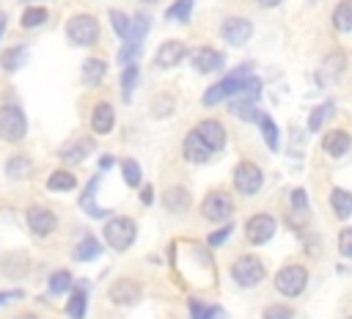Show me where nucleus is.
<instances>
[{"instance_id": "obj_3", "label": "nucleus", "mask_w": 352, "mask_h": 319, "mask_svg": "<svg viewBox=\"0 0 352 319\" xmlns=\"http://www.w3.org/2000/svg\"><path fill=\"white\" fill-rule=\"evenodd\" d=\"M66 38L77 47H94L99 41V19L91 14H74L66 22Z\"/></svg>"}, {"instance_id": "obj_21", "label": "nucleus", "mask_w": 352, "mask_h": 319, "mask_svg": "<svg viewBox=\"0 0 352 319\" xmlns=\"http://www.w3.org/2000/svg\"><path fill=\"white\" fill-rule=\"evenodd\" d=\"M330 209H333V214H336L338 220H346V217L352 214V192L336 187V190L330 192Z\"/></svg>"}, {"instance_id": "obj_5", "label": "nucleus", "mask_w": 352, "mask_h": 319, "mask_svg": "<svg viewBox=\"0 0 352 319\" xmlns=\"http://www.w3.org/2000/svg\"><path fill=\"white\" fill-rule=\"evenodd\" d=\"M264 275H267L264 261H261L258 256H253V253H245V256H239V258L231 264V278H234L239 286H245V289L261 283Z\"/></svg>"}, {"instance_id": "obj_42", "label": "nucleus", "mask_w": 352, "mask_h": 319, "mask_svg": "<svg viewBox=\"0 0 352 319\" xmlns=\"http://www.w3.org/2000/svg\"><path fill=\"white\" fill-rule=\"evenodd\" d=\"M261 319H294V308H289V305H267Z\"/></svg>"}, {"instance_id": "obj_40", "label": "nucleus", "mask_w": 352, "mask_h": 319, "mask_svg": "<svg viewBox=\"0 0 352 319\" xmlns=\"http://www.w3.org/2000/svg\"><path fill=\"white\" fill-rule=\"evenodd\" d=\"M110 22H113V30H116V36L118 38H129V28H132V19L126 16V14H121V11H110Z\"/></svg>"}, {"instance_id": "obj_30", "label": "nucleus", "mask_w": 352, "mask_h": 319, "mask_svg": "<svg viewBox=\"0 0 352 319\" xmlns=\"http://www.w3.org/2000/svg\"><path fill=\"white\" fill-rule=\"evenodd\" d=\"M99 253H102V245H99V239L88 234V236H82V242L74 248V253H72V256H74L77 261H91V258H96Z\"/></svg>"}, {"instance_id": "obj_33", "label": "nucleus", "mask_w": 352, "mask_h": 319, "mask_svg": "<svg viewBox=\"0 0 352 319\" xmlns=\"http://www.w3.org/2000/svg\"><path fill=\"white\" fill-rule=\"evenodd\" d=\"M148 25H151V19H148V14H135L132 16V28H129V38L126 41H135V44H140L143 38H146V33H148Z\"/></svg>"}, {"instance_id": "obj_41", "label": "nucleus", "mask_w": 352, "mask_h": 319, "mask_svg": "<svg viewBox=\"0 0 352 319\" xmlns=\"http://www.w3.org/2000/svg\"><path fill=\"white\" fill-rule=\"evenodd\" d=\"M231 113H234V116H239L242 121H256L261 110H256V107H253V102H248V99H245V102L234 99V102H231Z\"/></svg>"}, {"instance_id": "obj_23", "label": "nucleus", "mask_w": 352, "mask_h": 319, "mask_svg": "<svg viewBox=\"0 0 352 319\" xmlns=\"http://www.w3.org/2000/svg\"><path fill=\"white\" fill-rule=\"evenodd\" d=\"M162 201H165V209L168 212H184L187 206H190V192L184 190V187H168L165 190V195H162Z\"/></svg>"}, {"instance_id": "obj_26", "label": "nucleus", "mask_w": 352, "mask_h": 319, "mask_svg": "<svg viewBox=\"0 0 352 319\" xmlns=\"http://www.w3.org/2000/svg\"><path fill=\"white\" fill-rule=\"evenodd\" d=\"M85 308H88V294L82 286H77V292H72V297L66 302V316L69 319H85Z\"/></svg>"}, {"instance_id": "obj_37", "label": "nucleus", "mask_w": 352, "mask_h": 319, "mask_svg": "<svg viewBox=\"0 0 352 319\" xmlns=\"http://www.w3.org/2000/svg\"><path fill=\"white\" fill-rule=\"evenodd\" d=\"M336 107H333V102H324V104H319V107H314L311 110V118H308V129L311 132H319V126L330 118V113H333Z\"/></svg>"}, {"instance_id": "obj_11", "label": "nucleus", "mask_w": 352, "mask_h": 319, "mask_svg": "<svg viewBox=\"0 0 352 319\" xmlns=\"http://www.w3.org/2000/svg\"><path fill=\"white\" fill-rule=\"evenodd\" d=\"M184 58H187V44L179 41V38H168V41L160 44V50H157V55H154V66H157V69H173V66H179Z\"/></svg>"}, {"instance_id": "obj_14", "label": "nucleus", "mask_w": 352, "mask_h": 319, "mask_svg": "<svg viewBox=\"0 0 352 319\" xmlns=\"http://www.w3.org/2000/svg\"><path fill=\"white\" fill-rule=\"evenodd\" d=\"M25 217H28V228H30L36 236H47V234H52V231L58 228V217H55V212L47 209V206H30Z\"/></svg>"}, {"instance_id": "obj_19", "label": "nucleus", "mask_w": 352, "mask_h": 319, "mask_svg": "<svg viewBox=\"0 0 352 319\" xmlns=\"http://www.w3.org/2000/svg\"><path fill=\"white\" fill-rule=\"evenodd\" d=\"M322 148L324 154L330 157H344L349 148H352V135L346 129H330L324 138H322Z\"/></svg>"}, {"instance_id": "obj_9", "label": "nucleus", "mask_w": 352, "mask_h": 319, "mask_svg": "<svg viewBox=\"0 0 352 319\" xmlns=\"http://www.w3.org/2000/svg\"><path fill=\"white\" fill-rule=\"evenodd\" d=\"M261 184H264V173H261V168L256 162H239L234 168V187H236V192L256 195L261 190Z\"/></svg>"}, {"instance_id": "obj_34", "label": "nucleus", "mask_w": 352, "mask_h": 319, "mask_svg": "<svg viewBox=\"0 0 352 319\" xmlns=\"http://www.w3.org/2000/svg\"><path fill=\"white\" fill-rule=\"evenodd\" d=\"M190 319H220V314H223V308H209V305H204L201 300H195V297H190Z\"/></svg>"}, {"instance_id": "obj_39", "label": "nucleus", "mask_w": 352, "mask_h": 319, "mask_svg": "<svg viewBox=\"0 0 352 319\" xmlns=\"http://www.w3.org/2000/svg\"><path fill=\"white\" fill-rule=\"evenodd\" d=\"M121 173H124V182H126L129 187H140V165H138L135 160L124 157V160H121Z\"/></svg>"}, {"instance_id": "obj_16", "label": "nucleus", "mask_w": 352, "mask_h": 319, "mask_svg": "<svg viewBox=\"0 0 352 319\" xmlns=\"http://www.w3.org/2000/svg\"><path fill=\"white\" fill-rule=\"evenodd\" d=\"M182 154H184V160H187V162L201 165V162H209L214 151H212V148L201 140V135L192 129V132H187V135H184V140H182Z\"/></svg>"}, {"instance_id": "obj_13", "label": "nucleus", "mask_w": 352, "mask_h": 319, "mask_svg": "<svg viewBox=\"0 0 352 319\" xmlns=\"http://www.w3.org/2000/svg\"><path fill=\"white\" fill-rule=\"evenodd\" d=\"M140 294H143V289H140V283L132 280V278H118V280H113L110 289H107V297H110L116 305H135V302L140 300Z\"/></svg>"}, {"instance_id": "obj_49", "label": "nucleus", "mask_w": 352, "mask_h": 319, "mask_svg": "<svg viewBox=\"0 0 352 319\" xmlns=\"http://www.w3.org/2000/svg\"><path fill=\"white\" fill-rule=\"evenodd\" d=\"M11 297H22L19 292H0V302H6V300H11Z\"/></svg>"}, {"instance_id": "obj_54", "label": "nucleus", "mask_w": 352, "mask_h": 319, "mask_svg": "<svg viewBox=\"0 0 352 319\" xmlns=\"http://www.w3.org/2000/svg\"><path fill=\"white\" fill-rule=\"evenodd\" d=\"M349 319H352V316H349Z\"/></svg>"}, {"instance_id": "obj_24", "label": "nucleus", "mask_w": 352, "mask_h": 319, "mask_svg": "<svg viewBox=\"0 0 352 319\" xmlns=\"http://www.w3.org/2000/svg\"><path fill=\"white\" fill-rule=\"evenodd\" d=\"M104 72H107V63L102 58H88L82 63V82L85 85H99L104 80Z\"/></svg>"}, {"instance_id": "obj_52", "label": "nucleus", "mask_w": 352, "mask_h": 319, "mask_svg": "<svg viewBox=\"0 0 352 319\" xmlns=\"http://www.w3.org/2000/svg\"><path fill=\"white\" fill-rule=\"evenodd\" d=\"M16 319H38V316H36V314H19Z\"/></svg>"}, {"instance_id": "obj_44", "label": "nucleus", "mask_w": 352, "mask_h": 319, "mask_svg": "<svg viewBox=\"0 0 352 319\" xmlns=\"http://www.w3.org/2000/svg\"><path fill=\"white\" fill-rule=\"evenodd\" d=\"M338 253L346 256V258H352V226L338 234Z\"/></svg>"}, {"instance_id": "obj_10", "label": "nucleus", "mask_w": 352, "mask_h": 319, "mask_svg": "<svg viewBox=\"0 0 352 319\" xmlns=\"http://www.w3.org/2000/svg\"><path fill=\"white\" fill-rule=\"evenodd\" d=\"M220 36H223L226 44L242 47V44L253 36V22L245 19V16H228V19H223V25H220Z\"/></svg>"}, {"instance_id": "obj_2", "label": "nucleus", "mask_w": 352, "mask_h": 319, "mask_svg": "<svg viewBox=\"0 0 352 319\" xmlns=\"http://www.w3.org/2000/svg\"><path fill=\"white\" fill-rule=\"evenodd\" d=\"M135 236H138V226H135V220L126 217V214L110 217V220L104 223V242H107L113 250H118V253L129 250L132 242H135Z\"/></svg>"}, {"instance_id": "obj_15", "label": "nucleus", "mask_w": 352, "mask_h": 319, "mask_svg": "<svg viewBox=\"0 0 352 319\" xmlns=\"http://www.w3.org/2000/svg\"><path fill=\"white\" fill-rule=\"evenodd\" d=\"M91 151H94V140L77 135V138H72V140H66V143L60 146L58 157H60L63 162H69V165H80L82 160H88Z\"/></svg>"}, {"instance_id": "obj_50", "label": "nucleus", "mask_w": 352, "mask_h": 319, "mask_svg": "<svg viewBox=\"0 0 352 319\" xmlns=\"http://www.w3.org/2000/svg\"><path fill=\"white\" fill-rule=\"evenodd\" d=\"M99 165H102V168H110V165H113V157H110V154H102Z\"/></svg>"}, {"instance_id": "obj_7", "label": "nucleus", "mask_w": 352, "mask_h": 319, "mask_svg": "<svg viewBox=\"0 0 352 319\" xmlns=\"http://www.w3.org/2000/svg\"><path fill=\"white\" fill-rule=\"evenodd\" d=\"M201 214L209 220V223H228L231 214H234V201L226 190H212L204 195V204H201Z\"/></svg>"}, {"instance_id": "obj_6", "label": "nucleus", "mask_w": 352, "mask_h": 319, "mask_svg": "<svg viewBox=\"0 0 352 319\" xmlns=\"http://www.w3.org/2000/svg\"><path fill=\"white\" fill-rule=\"evenodd\" d=\"M28 135V121L25 113L16 104H3L0 107V138L6 143H19Z\"/></svg>"}, {"instance_id": "obj_22", "label": "nucleus", "mask_w": 352, "mask_h": 319, "mask_svg": "<svg viewBox=\"0 0 352 319\" xmlns=\"http://www.w3.org/2000/svg\"><path fill=\"white\" fill-rule=\"evenodd\" d=\"M25 60H28V47H25V44H14V47L3 50V55H0L3 72H16Z\"/></svg>"}, {"instance_id": "obj_36", "label": "nucleus", "mask_w": 352, "mask_h": 319, "mask_svg": "<svg viewBox=\"0 0 352 319\" xmlns=\"http://www.w3.org/2000/svg\"><path fill=\"white\" fill-rule=\"evenodd\" d=\"M190 16H192V0H176L165 11V19H176V22H190Z\"/></svg>"}, {"instance_id": "obj_45", "label": "nucleus", "mask_w": 352, "mask_h": 319, "mask_svg": "<svg viewBox=\"0 0 352 319\" xmlns=\"http://www.w3.org/2000/svg\"><path fill=\"white\" fill-rule=\"evenodd\" d=\"M138 47H140V44L126 41V44L121 47V52H118V60H121V63H132V60H135V55H138Z\"/></svg>"}, {"instance_id": "obj_43", "label": "nucleus", "mask_w": 352, "mask_h": 319, "mask_svg": "<svg viewBox=\"0 0 352 319\" xmlns=\"http://www.w3.org/2000/svg\"><path fill=\"white\" fill-rule=\"evenodd\" d=\"M231 231H234V223H226L223 228H217V231H212V234L206 236V245H209V248H220V245L231 236Z\"/></svg>"}, {"instance_id": "obj_38", "label": "nucleus", "mask_w": 352, "mask_h": 319, "mask_svg": "<svg viewBox=\"0 0 352 319\" xmlns=\"http://www.w3.org/2000/svg\"><path fill=\"white\" fill-rule=\"evenodd\" d=\"M44 22H47V11H44V8H38V6L25 8V14H22V28L33 30V28H38V25H44Z\"/></svg>"}, {"instance_id": "obj_35", "label": "nucleus", "mask_w": 352, "mask_h": 319, "mask_svg": "<svg viewBox=\"0 0 352 319\" xmlns=\"http://www.w3.org/2000/svg\"><path fill=\"white\" fill-rule=\"evenodd\" d=\"M138 77H140L138 66H135V63H126V66H124V72H121V94H124V99H126V102L132 99V88H135Z\"/></svg>"}, {"instance_id": "obj_25", "label": "nucleus", "mask_w": 352, "mask_h": 319, "mask_svg": "<svg viewBox=\"0 0 352 319\" xmlns=\"http://www.w3.org/2000/svg\"><path fill=\"white\" fill-rule=\"evenodd\" d=\"M77 187V176L69 173V170H52L47 176V190L52 192H66V190H74Z\"/></svg>"}, {"instance_id": "obj_20", "label": "nucleus", "mask_w": 352, "mask_h": 319, "mask_svg": "<svg viewBox=\"0 0 352 319\" xmlns=\"http://www.w3.org/2000/svg\"><path fill=\"white\" fill-rule=\"evenodd\" d=\"M96 187H99V176H91L88 184H85V190H82V195H80V206H82V212L91 214V217H107V212L99 209V206L94 204V192H96Z\"/></svg>"}, {"instance_id": "obj_47", "label": "nucleus", "mask_w": 352, "mask_h": 319, "mask_svg": "<svg viewBox=\"0 0 352 319\" xmlns=\"http://www.w3.org/2000/svg\"><path fill=\"white\" fill-rule=\"evenodd\" d=\"M151 195H154V192H151V187H143V190H140V204H146V206H148V204H151Z\"/></svg>"}, {"instance_id": "obj_53", "label": "nucleus", "mask_w": 352, "mask_h": 319, "mask_svg": "<svg viewBox=\"0 0 352 319\" xmlns=\"http://www.w3.org/2000/svg\"><path fill=\"white\" fill-rule=\"evenodd\" d=\"M138 3H143V6H151V3H160V0H138Z\"/></svg>"}, {"instance_id": "obj_28", "label": "nucleus", "mask_w": 352, "mask_h": 319, "mask_svg": "<svg viewBox=\"0 0 352 319\" xmlns=\"http://www.w3.org/2000/svg\"><path fill=\"white\" fill-rule=\"evenodd\" d=\"M30 170H33V165H30V160H28V157H22V154H16V157H8V162H6V176H8L11 182H19V179H25Z\"/></svg>"}, {"instance_id": "obj_12", "label": "nucleus", "mask_w": 352, "mask_h": 319, "mask_svg": "<svg viewBox=\"0 0 352 319\" xmlns=\"http://www.w3.org/2000/svg\"><path fill=\"white\" fill-rule=\"evenodd\" d=\"M190 63L198 74H209V72H220L226 66V55L212 47H198L190 52Z\"/></svg>"}, {"instance_id": "obj_46", "label": "nucleus", "mask_w": 352, "mask_h": 319, "mask_svg": "<svg viewBox=\"0 0 352 319\" xmlns=\"http://www.w3.org/2000/svg\"><path fill=\"white\" fill-rule=\"evenodd\" d=\"M289 201H292V206L294 209H300V212H305L308 209V198H305V190H292V195H289Z\"/></svg>"}, {"instance_id": "obj_32", "label": "nucleus", "mask_w": 352, "mask_h": 319, "mask_svg": "<svg viewBox=\"0 0 352 319\" xmlns=\"http://www.w3.org/2000/svg\"><path fill=\"white\" fill-rule=\"evenodd\" d=\"M72 286H74V278H72L69 270H55V272L50 275V292H52V294L72 292Z\"/></svg>"}, {"instance_id": "obj_1", "label": "nucleus", "mask_w": 352, "mask_h": 319, "mask_svg": "<svg viewBox=\"0 0 352 319\" xmlns=\"http://www.w3.org/2000/svg\"><path fill=\"white\" fill-rule=\"evenodd\" d=\"M248 66H239V69H234L228 77H223L220 82H214L204 96H201V102L206 104V107H214V104H220L223 99H231V96H239L242 94V88H245V82H248Z\"/></svg>"}, {"instance_id": "obj_51", "label": "nucleus", "mask_w": 352, "mask_h": 319, "mask_svg": "<svg viewBox=\"0 0 352 319\" xmlns=\"http://www.w3.org/2000/svg\"><path fill=\"white\" fill-rule=\"evenodd\" d=\"M3 30H6V14L0 11V36H3Z\"/></svg>"}, {"instance_id": "obj_17", "label": "nucleus", "mask_w": 352, "mask_h": 319, "mask_svg": "<svg viewBox=\"0 0 352 319\" xmlns=\"http://www.w3.org/2000/svg\"><path fill=\"white\" fill-rule=\"evenodd\" d=\"M195 132L201 135V140L212 148V151H220L223 146H226V126L217 121V118H204L198 126H195Z\"/></svg>"}, {"instance_id": "obj_29", "label": "nucleus", "mask_w": 352, "mask_h": 319, "mask_svg": "<svg viewBox=\"0 0 352 319\" xmlns=\"http://www.w3.org/2000/svg\"><path fill=\"white\" fill-rule=\"evenodd\" d=\"M344 66H346V55L338 50V52H330L327 58H324V66H322V77L324 80H338L341 77V72H344Z\"/></svg>"}, {"instance_id": "obj_4", "label": "nucleus", "mask_w": 352, "mask_h": 319, "mask_svg": "<svg viewBox=\"0 0 352 319\" xmlns=\"http://www.w3.org/2000/svg\"><path fill=\"white\" fill-rule=\"evenodd\" d=\"M308 286V270L302 264H286L275 275V292L283 297H300Z\"/></svg>"}, {"instance_id": "obj_18", "label": "nucleus", "mask_w": 352, "mask_h": 319, "mask_svg": "<svg viewBox=\"0 0 352 319\" xmlns=\"http://www.w3.org/2000/svg\"><path fill=\"white\" fill-rule=\"evenodd\" d=\"M113 124H116V110H113V104H110V102H96V104L91 107V129H94L96 135H107V132L113 129Z\"/></svg>"}, {"instance_id": "obj_27", "label": "nucleus", "mask_w": 352, "mask_h": 319, "mask_svg": "<svg viewBox=\"0 0 352 319\" xmlns=\"http://www.w3.org/2000/svg\"><path fill=\"white\" fill-rule=\"evenodd\" d=\"M333 28L341 30V33H349L352 30V0H341L333 8Z\"/></svg>"}, {"instance_id": "obj_48", "label": "nucleus", "mask_w": 352, "mask_h": 319, "mask_svg": "<svg viewBox=\"0 0 352 319\" xmlns=\"http://www.w3.org/2000/svg\"><path fill=\"white\" fill-rule=\"evenodd\" d=\"M261 8H275V6H280V0H256Z\"/></svg>"}, {"instance_id": "obj_8", "label": "nucleus", "mask_w": 352, "mask_h": 319, "mask_svg": "<svg viewBox=\"0 0 352 319\" xmlns=\"http://www.w3.org/2000/svg\"><path fill=\"white\" fill-rule=\"evenodd\" d=\"M275 228H278V220H275L272 214H267V212L250 214V217L245 220V236H248V242H253V245L270 242V239L275 236Z\"/></svg>"}, {"instance_id": "obj_31", "label": "nucleus", "mask_w": 352, "mask_h": 319, "mask_svg": "<svg viewBox=\"0 0 352 319\" xmlns=\"http://www.w3.org/2000/svg\"><path fill=\"white\" fill-rule=\"evenodd\" d=\"M256 121H258V126H261V135H264V140H267V148H272V151H275V148L280 146V140H278V138H280V132H278L275 121H272L267 113H258V118H256Z\"/></svg>"}]
</instances>
